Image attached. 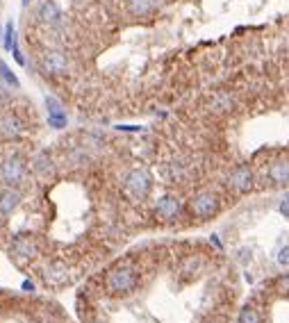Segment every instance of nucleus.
I'll use <instances>...</instances> for the list:
<instances>
[{
    "mask_svg": "<svg viewBox=\"0 0 289 323\" xmlns=\"http://www.w3.org/2000/svg\"><path fill=\"white\" fill-rule=\"evenodd\" d=\"M137 285H139V278L132 266H114L105 275V289L112 296H125L137 289Z\"/></svg>",
    "mask_w": 289,
    "mask_h": 323,
    "instance_id": "nucleus-1",
    "label": "nucleus"
},
{
    "mask_svg": "<svg viewBox=\"0 0 289 323\" xmlns=\"http://www.w3.org/2000/svg\"><path fill=\"white\" fill-rule=\"evenodd\" d=\"M228 189L237 196H246L255 189V173L248 164H237L232 171L228 173Z\"/></svg>",
    "mask_w": 289,
    "mask_h": 323,
    "instance_id": "nucleus-2",
    "label": "nucleus"
},
{
    "mask_svg": "<svg viewBox=\"0 0 289 323\" xmlns=\"http://www.w3.org/2000/svg\"><path fill=\"white\" fill-rule=\"evenodd\" d=\"M151 187H153L151 175H148L143 168H132V171L125 175V180H123L125 194H128L130 198H134V200L146 198V196L151 194Z\"/></svg>",
    "mask_w": 289,
    "mask_h": 323,
    "instance_id": "nucleus-3",
    "label": "nucleus"
},
{
    "mask_svg": "<svg viewBox=\"0 0 289 323\" xmlns=\"http://www.w3.org/2000/svg\"><path fill=\"white\" fill-rule=\"evenodd\" d=\"M219 209H221V200L214 191H201V194H196L191 198V203H189V212L196 218H203V221L212 218Z\"/></svg>",
    "mask_w": 289,
    "mask_h": 323,
    "instance_id": "nucleus-4",
    "label": "nucleus"
},
{
    "mask_svg": "<svg viewBox=\"0 0 289 323\" xmlns=\"http://www.w3.org/2000/svg\"><path fill=\"white\" fill-rule=\"evenodd\" d=\"M266 180L275 189H287L289 187V157L273 159L266 168Z\"/></svg>",
    "mask_w": 289,
    "mask_h": 323,
    "instance_id": "nucleus-5",
    "label": "nucleus"
},
{
    "mask_svg": "<svg viewBox=\"0 0 289 323\" xmlns=\"http://www.w3.org/2000/svg\"><path fill=\"white\" fill-rule=\"evenodd\" d=\"M155 214L162 221H175L182 214V203L175 196H162L155 203Z\"/></svg>",
    "mask_w": 289,
    "mask_h": 323,
    "instance_id": "nucleus-6",
    "label": "nucleus"
},
{
    "mask_svg": "<svg viewBox=\"0 0 289 323\" xmlns=\"http://www.w3.org/2000/svg\"><path fill=\"white\" fill-rule=\"evenodd\" d=\"M25 175V166H23V159L21 157H10L7 162H3V166H0V177H3V182H7V184H16V182H21Z\"/></svg>",
    "mask_w": 289,
    "mask_h": 323,
    "instance_id": "nucleus-7",
    "label": "nucleus"
},
{
    "mask_svg": "<svg viewBox=\"0 0 289 323\" xmlns=\"http://www.w3.org/2000/svg\"><path fill=\"white\" fill-rule=\"evenodd\" d=\"M66 68H69V62H66V57L60 53V50H51V53L43 55L41 71L46 73V75H60V73H64Z\"/></svg>",
    "mask_w": 289,
    "mask_h": 323,
    "instance_id": "nucleus-8",
    "label": "nucleus"
},
{
    "mask_svg": "<svg viewBox=\"0 0 289 323\" xmlns=\"http://www.w3.org/2000/svg\"><path fill=\"white\" fill-rule=\"evenodd\" d=\"M210 109L214 114H228L234 109V98L228 94V91H216L210 100Z\"/></svg>",
    "mask_w": 289,
    "mask_h": 323,
    "instance_id": "nucleus-9",
    "label": "nucleus"
},
{
    "mask_svg": "<svg viewBox=\"0 0 289 323\" xmlns=\"http://www.w3.org/2000/svg\"><path fill=\"white\" fill-rule=\"evenodd\" d=\"M21 203V194L12 187L0 191V214H12Z\"/></svg>",
    "mask_w": 289,
    "mask_h": 323,
    "instance_id": "nucleus-10",
    "label": "nucleus"
},
{
    "mask_svg": "<svg viewBox=\"0 0 289 323\" xmlns=\"http://www.w3.org/2000/svg\"><path fill=\"white\" fill-rule=\"evenodd\" d=\"M237 323H264V309L260 307V305H244L242 312H239L237 316Z\"/></svg>",
    "mask_w": 289,
    "mask_h": 323,
    "instance_id": "nucleus-11",
    "label": "nucleus"
},
{
    "mask_svg": "<svg viewBox=\"0 0 289 323\" xmlns=\"http://www.w3.org/2000/svg\"><path fill=\"white\" fill-rule=\"evenodd\" d=\"M160 5V0H128V12L132 16H148Z\"/></svg>",
    "mask_w": 289,
    "mask_h": 323,
    "instance_id": "nucleus-12",
    "label": "nucleus"
},
{
    "mask_svg": "<svg viewBox=\"0 0 289 323\" xmlns=\"http://www.w3.org/2000/svg\"><path fill=\"white\" fill-rule=\"evenodd\" d=\"M60 7H57L53 0H46V3L39 7V18H41L43 23H48V25H55V23H60Z\"/></svg>",
    "mask_w": 289,
    "mask_h": 323,
    "instance_id": "nucleus-13",
    "label": "nucleus"
},
{
    "mask_svg": "<svg viewBox=\"0 0 289 323\" xmlns=\"http://www.w3.org/2000/svg\"><path fill=\"white\" fill-rule=\"evenodd\" d=\"M21 132V121L14 116H5L0 121V134L5 136V139H12V136H19Z\"/></svg>",
    "mask_w": 289,
    "mask_h": 323,
    "instance_id": "nucleus-14",
    "label": "nucleus"
},
{
    "mask_svg": "<svg viewBox=\"0 0 289 323\" xmlns=\"http://www.w3.org/2000/svg\"><path fill=\"white\" fill-rule=\"evenodd\" d=\"M66 278H69V273H66V266L62 262H53L51 266H48L46 280L55 282V285H62V282H66Z\"/></svg>",
    "mask_w": 289,
    "mask_h": 323,
    "instance_id": "nucleus-15",
    "label": "nucleus"
},
{
    "mask_svg": "<svg viewBox=\"0 0 289 323\" xmlns=\"http://www.w3.org/2000/svg\"><path fill=\"white\" fill-rule=\"evenodd\" d=\"M12 248H14L16 255H23V257H32L34 250H37L34 244H32V239H28V237H16L14 244H12Z\"/></svg>",
    "mask_w": 289,
    "mask_h": 323,
    "instance_id": "nucleus-16",
    "label": "nucleus"
},
{
    "mask_svg": "<svg viewBox=\"0 0 289 323\" xmlns=\"http://www.w3.org/2000/svg\"><path fill=\"white\" fill-rule=\"evenodd\" d=\"M201 266H203L201 257H189L187 262L182 264V273H184V275H189V278H194L198 271H201Z\"/></svg>",
    "mask_w": 289,
    "mask_h": 323,
    "instance_id": "nucleus-17",
    "label": "nucleus"
},
{
    "mask_svg": "<svg viewBox=\"0 0 289 323\" xmlns=\"http://www.w3.org/2000/svg\"><path fill=\"white\" fill-rule=\"evenodd\" d=\"M46 107H48V116H66V112L62 109V103L53 96H46Z\"/></svg>",
    "mask_w": 289,
    "mask_h": 323,
    "instance_id": "nucleus-18",
    "label": "nucleus"
},
{
    "mask_svg": "<svg viewBox=\"0 0 289 323\" xmlns=\"http://www.w3.org/2000/svg\"><path fill=\"white\" fill-rule=\"evenodd\" d=\"M273 289L278 291V294H282V296H289V271H287V273H282V275H278V278H275V282H273Z\"/></svg>",
    "mask_w": 289,
    "mask_h": 323,
    "instance_id": "nucleus-19",
    "label": "nucleus"
},
{
    "mask_svg": "<svg viewBox=\"0 0 289 323\" xmlns=\"http://www.w3.org/2000/svg\"><path fill=\"white\" fill-rule=\"evenodd\" d=\"M0 77L7 82V84H12V86H19V77L14 75V73L10 71V66H7L5 62H0Z\"/></svg>",
    "mask_w": 289,
    "mask_h": 323,
    "instance_id": "nucleus-20",
    "label": "nucleus"
},
{
    "mask_svg": "<svg viewBox=\"0 0 289 323\" xmlns=\"http://www.w3.org/2000/svg\"><path fill=\"white\" fill-rule=\"evenodd\" d=\"M14 43H16V39H14V23L10 21L5 25V48L12 50V48H14Z\"/></svg>",
    "mask_w": 289,
    "mask_h": 323,
    "instance_id": "nucleus-21",
    "label": "nucleus"
},
{
    "mask_svg": "<svg viewBox=\"0 0 289 323\" xmlns=\"http://www.w3.org/2000/svg\"><path fill=\"white\" fill-rule=\"evenodd\" d=\"M275 259H278L280 266H289V246H282L278 250V255H275Z\"/></svg>",
    "mask_w": 289,
    "mask_h": 323,
    "instance_id": "nucleus-22",
    "label": "nucleus"
},
{
    "mask_svg": "<svg viewBox=\"0 0 289 323\" xmlns=\"http://www.w3.org/2000/svg\"><path fill=\"white\" fill-rule=\"evenodd\" d=\"M278 209H280V214H282V216H287V218H289V194H287V196H282V200H280Z\"/></svg>",
    "mask_w": 289,
    "mask_h": 323,
    "instance_id": "nucleus-23",
    "label": "nucleus"
},
{
    "mask_svg": "<svg viewBox=\"0 0 289 323\" xmlns=\"http://www.w3.org/2000/svg\"><path fill=\"white\" fill-rule=\"evenodd\" d=\"M48 123L53 127H64L66 125V116H48Z\"/></svg>",
    "mask_w": 289,
    "mask_h": 323,
    "instance_id": "nucleus-24",
    "label": "nucleus"
},
{
    "mask_svg": "<svg viewBox=\"0 0 289 323\" xmlns=\"http://www.w3.org/2000/svg\"><path fill=\"white\" fill-rule=\"evenodd\" d=\"M23 289H25V291H32V289H34V285H32V282L25 280V282H23Z\"/></svg>",
    "mask_w": 289,
    "mask_h": 323,
    "instance_id": "nucleus-25",
    "label": "nucleus"
},
{
    "mask_svg": "<svg viewBox=\"0 0 289 323\" xmlns=\"http://www.w3.org/2000/svg\"><path fill=\"white\" fill-rule=\"evenodd\" d=\"M21 3H23V5H28V3H30V0H21Z\"/></svg>",
    "mask_w": 289,
    "mask_h": 323,
    "instance_id": "nucleus-26",
    "label": "nucleus"
},
{
    "mask_svg": "<svg viewBox=\"0 0 289 323\" xmlns=\"http://www.w3.org/2000/svg\"><path fill=\"white\" fill-rule=\"evenodd\" d=\"M96 323H101V321H96Z\"/></svg>",
    "mask_w": 289,
    "mask_h": 323,
    "instance_id": "nucleus-27",
    "label": "nucleus"
}]
</instances>
